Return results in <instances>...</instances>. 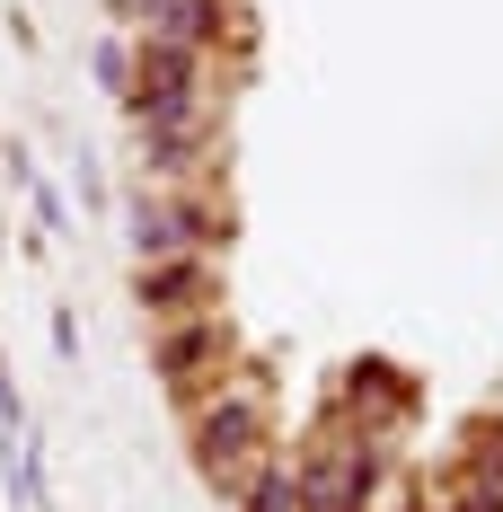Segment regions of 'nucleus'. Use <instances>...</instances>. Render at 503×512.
<instances>
[{
  "instance_id": "1",
  "label": "nucleus",
  "mask_w": 503,
  "mask_h": 512,
  "mask_svg": "<svg viewBox=\"0 0 503 512\" xmlns=\"http://www.w3.org/2000/svg\"><path fill=\"white\" fill-rule=\"evenodd\" d=\"M177 415H186V442H195V468H203L212 495H230L274 451V380L256 362H230L221 389H203L195 407H177Z\"/></svg>"
},
{
  "instance_id": "2",
  "label": "nucleus",
  "mask_w": 503,
  "mask_h": 512,
  "mask_svg": "<svg viewBox=\"0 0 503 512\" xmlns=\"http://www.w3.org/2000/svg\"><path fill=\"white\" fill-rule=\"evenodd\" d=\"M133 265H177V256H221L230 248V186H142L133 195Z\"/></svg>"
},
{
  "instance_id": "3",
  "label": "nucleus",
  "mask_w": 503,
  "mask_h": 512,
  "mask_svg": "<svg viewBox=\"0 0 503 512\" xmlns=\"http://www.w3.org/2000/svg\"><path fill=\"white\" fill-rule=\"evenodd\" d=\"M151 362H159V380H168V398H177V407H195L203 389H221V371L239 362L230 309H195V318L151 327Z\"/></svg>"
},
{
  "instance_id": "4",
  "label": "nucleus",
  "mask_w": 503,
  "mask_h": 512,
  "mask_svg": "<svg viewBox=\"0 0 503 512\" xmlns=\"http://www.w3.org/2000/svg\"><path fill=\"white\" fill-rule=\"evenodd\" d=\"M327 415L353 424L362 442H380V451H389V442L406 433V415H415V389H406L389 362H353L345 380H336V407H327Z\"/></svg>"
},
{
  "instance_id": "5",
  "label": "nucleus",
  "mask_w": 503,
  "mask_h": 512,
  "mask_svg": "<svg viewBox=\"0 0 503 512\" xmlns=\"http://www.w3.org/2000/svg\"><path fill=\"white\" fill-rule=\"evenodd\" d=\"M133 301H142V327H168V318H195V309H221V256L133 265Z\"/></svg>"
},
{
  "instance_id": "6",
  "label": "nucleus",
  "mask_w": 503,
  "mask_h": 512,
  "mask_svg": "<svg viewBox=\"0 0 503 512\" xmlns=\"http://www.w3.org/2000/svg\"><path fill=\"white\" fill-rule=\"evenodd\" d=\"M230 504H239V512H292V504H301V468H292V451L274 442V451L230 486Z\"/></svg>"
},
{
  "instance_id": "7",
  "label": "nucleus",
  "mask_w": 503,
  "mask_h": 512,
  "mask_svg": "<svg viewBox=\"0 0 503 512\" xmlns=\"http://www.w3.org/2000/svg\"><path fill=\"white\" fill-rule=\"evenodd\" d=\"M98 80L115 89V98L133 89V36H106V45H98Z\"/></svg>"
}]
</instances>
